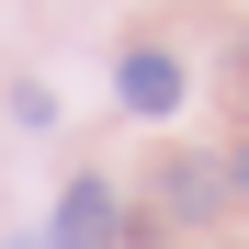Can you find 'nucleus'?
Wrapping results in <instances>:
<instances>
[{"mask_svg":"<svg viewBox=\"0 0 249 249\" xmlns=\"http://www.w3.org/2000/svg\"><path fill=\"white\" fill-rule=\"evenodd\" d=\"M227 193H249V147H227Z\"/></svg>","mask_w":249,"mask_h":249,"instance_id":"obj_4","label":"nucleus"},{"mask_svg":"<svg viewBox=\"0 0 249 249\" xmlns=\"http://www.w3.org/2000/svg\"><path fill=\"white\" fill-rule=\"evenodd\" d=\"M215 204H227V159H170V170H159V215L204 227Z\"/></svg>","mask_w":249,"mask_h":249,"instance_id":"obj_2","label":"nucleus"},{"mask_svg":"<svg viewBox=\"0 0 249 249\" xmlns=\"http://www.w3.org/2000/svg\"><path fill=\"white\" fill-rule=\"evenodd\" d=\"M124 238V204H113V181H68L57 193V227H46V249H113Z\"/></svg>","mask_w":249,"mask_h":249,"instance_id":"obj_1","label":"nucleus"},{"mask_svg":"<svg viewBox=\"0 0 249 249\" xmlns=\"http://www.w3.org/2000/svg\"><path fill=\"white\" fill-rule=\"evenodd\" d=\"M113 91H124V113H170L181 102V57H159V46H136L113 68Z\"/></svg>","mask_w":249,"mask_h":249,"instance_id":"obj_3","label":"nucleus"},{"mask_svg":"<svg viewBox=\"0 0 249 249\" xmlns=\"http://www.w3.org/2000/svg\"><path fill=\"white\" fill-rule=\"evenodd\" d=\"M12 249H46V238H12Z\"/></svg>","mask_w":249,"mask_h":249,"instance_id":"obj_5","label":"nucleus"}]
</instances>
